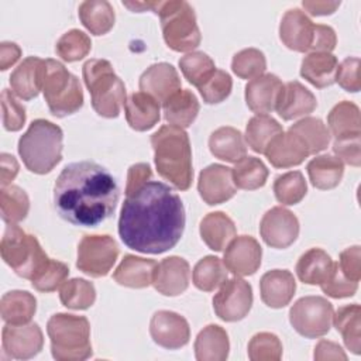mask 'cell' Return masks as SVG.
Wrapping results in <instances>:
<instances>
[{
    "mask_svg": "<svg viewBox=\"0 0 361 361\" xmlns=\"http://www.w3.org/2000/svg\"><path fill=\"white\" fill-rule=\"evenodd\" d=\"M185 228V207L172 188L149 180L126 196L118 217V234L131 250L162 254L173 248Z\"/></svg>",
    "mask_w": 361,
    "mask_h": 361,
    "instance_id": "1",
    "label": "cell"
},
{
    "mask_svg": "<svg viewBox=\"0 0 361 361\" xmlns=\"http://www.w3.org/2000/svg\"><path fill=\"white\" fill-rule=\"evenodd\" d=\"M120 196L114 176L93 161L66 165L55 180L54 206L58 214L82 227H96L109 219Z\"/></svg>",
    "mask_w": 361,
    "mask_h": 361,
    "instance_id": "2",
    "label": "cell"
},
{
    "mask_svg": "<svg viewBox=\"0 0 361 361\" xmlns=\"http://www.w3.org/2000/svg\"><path fill=\"white\" fill-rule=\"evenodd\" d=\"M151 145L158 173L178 190H188L193 180L188 133L176 126H162L151 135Z\"/></svg>",
    "mask_w": 361,
    "mask_h": 361,
    "instance_id": "3",
    "label": "cell"
},
{
    "mask_svg": "<svg viewBox=\"0 0 361 361\" xmlns=\"http://www.w3.org/2000/svg\"><path fill=\"white\" fill-rule=\"evenodd\" d=\"M62 128L45 118L34 120L18 140V154L34 173L51 172L62 159Z\"/></svg>",
    "mask_w": 361,
    "mask_h": 361,
    "instance_id": "4",
    "label": "cell"
},
{
    "mask_svg": "<svg viewBox=\"0 0 361 361\" xmlns=\"http://www.w3.org/2000/svg\"><path fill=\"white\" fill-rule=\"evenodd\" d=\"M85 85L94 111L106 118L120 114L126 103V86L106 59H89L82 68Z\"/></svg>",
    "mask_w": 361,
    "mask_h": 361,
    "instance_id": "5",
    "label": "cell"
},
{
    "mask_svg": "<svg viewBox=\"0 0 361 361\" xmlns=\"http://www.w3.org/2000/svg\"><path fill=\"white\" fill-rule=\"evenodd\" d=\"M52 357L58 361H82L92 355L90 324L85 316L56 313L47 323Z\"/></svg>",
    "mask_w": 361,
    "mask_h": 361,
    "instance_id": "6",
    "label": "cell"
},
{
    "mask_svg": "<svg viewBox=\"0 0 361 361\" xmlns=\"http://www.w3.org/2000/svg\"><path fill=\"white\" fill-rule=\"evenodd\" d=\"M151 10L159 16L166 45L176 52H192L202 35L192 6L185 0L152 1Z\"/></svg>",
    "mask_w": 361,
    "mask_h": 361,
    "instance_id": "7",
    "label": "cell"
},
{
    "mask_svg": "<svg viewBox=\"0 0 361 361\" xmlns=\"http://www.w3.org/2000/svg\"><path fill=\"white\" fill-rule=\"evenodd\" d=\"M3 261L21 278L32 281L49 262L38 240L17 224H7L1 244Z\"/></svg>",
    "mask_w": 361,
    "mask_h": 361,
    "instance_id": "8",
    "label": "cell"
},
{
    "mask_svg": "<svg viewBox=\"0 0 361 361\" xmlns=\"http://www.w3.org/2000/svg\"><path fill=\"white\" fill-rule=\"evenodd\" d=\"M42 92L49 111L56 117L73 114L83 106L79 79L56 59H45Z\"/></svg>",
    "mask_w": 361,
    "mask_h": 361,
    "instance_id": "9",
    "label": "cell"
},
{
    "mask_svg": "<svg viewBox=\"0 0 361 361\" xmlns=\"http://www.w3.org/2000/svg\"><path fill=\"white\" fill-rule=\"evenodd\" d=\"M333 305L323 296H303L289 310L292 327L306 338H317L330 331Z\"/></svg>",
    "mask_w": 361,
    "mask_h": 361,
    "instance_id": "10",
    "label": "cell"
},
{
    "mask_svg": "<svg viewBox=\"0 0 361 361\" xmlns=\"http://www.w3.org/2000/svg\"><path fill=\"white\" fill-rule=\"evenodd\" d=\"M118 257L116 240L107 234L85 235L78 245L76 267L83 274L100 278L109 274Z\"/></svg>",
    "mask_w": 361,
    "mask_h": 361,
    "instance_id": "11",
    "label": "cell"
},
{
    "mask_svg": "<svg viewBox=\"0 0 361 361\" xmlns=\"http://www.w3.org/2000/svg\"><path fill=\"white\" fill-rule=\"evenodd\" d=\"M252 306V288L238 276L226 279L213 298V309L219 319L224 322H238L244 319Z\"/></svg>",
    "mask_w": 361,
    "mask_h": 361,
    "instance_id": "12",
    "label": "cell"
},
{
    "mask_svg": "<svg viewBox=\"0 0 361 361\" xmlns=\"http://www.w3.org/2000/svg\"><path fill=\"white\" fill-rule=\"evenodd\" d=\"M259 234L264 243L272 248H288L299 235V220L282 206L271 207L261 219Z\"/></svg>",
    "mask_w": 361,
    "mask_h": 361,
    "instance_id": "13",
    "label": "cell"
},
{
    "mask_svg": "<svg viewBox=\"0 0 361 361\" xmlns=\"http://www.w3.org/2000/svg\"><path fill=\"white\" fill-rule=\"evenodd\" d=\"M1 345L11 358L28 360L42 350L44 336L37 323H7L1 331Z\"/></svg>",
    "mask_w": 361,
    "mask_h": 361,
    "instance_id": "14",
    "label": "cell"
},
{
    "mask_svg": "<svg viewBox=\"0 0 361 361\" xmlns=\"http://www.w3.org/2000/svg\"><path fill=\"white\" fill-rule=\"evenodd\" d=\"M149 334L158 345L178 350L189 343L190 327L188 320L171 310H158L149 322Z\"/></svg>",
    "mask_w": 361,
    "mask_h": 361,
    "instance_id": "15",
    "label": "cell"
},
{
    "mask_svg": "<svg viewBox=\"0 0 361 361\" xmlns=\"http://www.w3.org/2000/svg\"><path fill=\"white\" fill-rule=\"evenodd\" d=\"M197 190L203 202L209 206L227 202L237 192L231 168L221 164H212L206 166L199 173Z\"/></svg>",
    "mask_w": 361,
    "mask_h": 361,
    "instance_id": "16",
    "label": "cell"
},
{
    "mask_svg": "<svg viewBox=\"0 0 361 361\" xmlns=\"http://www.w3.org/2000/svg\"><path fill=\"white\" fill-rule=\"evenodd\" d=\"M262 258L259 243L251 235L234 237L224 250L223 262L235 276H248L258 271Z\"/></svg>",
    "mask_w": 361,
    "mask_h": 361,
    "instance_id": "17",
    "label": "cell"
},
{
    "mask_svg": "<svg viewBox=\"0 0 361 361\" xmlns=\"http://www.w3.org/2000/svg\"><path fill=\"white\" fill-rule=\"evenodd\" d=\"M190 281V267L182 257L172 255L164 258L155 269L152 285L164 296H178L183 293Z\"/></svg>",
    "mask_w": 361,
    "mask_h": 361,
    "instance_id": "18",
    "label": "cell"
},
{
    "mask_svg": "<svg viewBox=\"0 0 361 361\" xmlns=\"http://www.w3.org/2000/svg\"><path fill=\"white\" fill-rule=\"evenodd\" d=\"M138 85L141 92L148 93L159 103H165L182 86L178 71L168 62H158L147 68L140 76Z\"/></svg>",
    "mask_w": 361,
    "mask_h": 361,
    "instance_id": "19",
    "label": "cell"
},
{
    "mask_svg": "<svg viewBox=\"0 0 361 361\" xmlns=\"http://www.w3.org/2000/svg\"><path fill=\"white\" fill-rule=\"evenodd\" d=\"M283 83L274 73H262L245 86V103L257 114H267L276 109Z\"/></svg>",
    "mask_w": 361,
    "mask_h": 361,
    "instance_id": "20",
    "label": "cell"
},
{
    "mask_svg": "<svg viewBox=\"0 0 361 361\" xmlns=\"http://www.w3.org/2000/svg\"><path fill=\"white\" fill-rule=\"evenodd\" d=\"M314 24L300 8L288 10L279 24V38L289 49L309 52Z\"/></svg>",
    "mask_w": 361,
    "mask_h": 361,
    "instance_id": "21",
    "label": "cell"
},
{
    "mask_svg": "<svg viewBox=\"0 0 361 361\" xmlns=\"http://www.w3.org/2000/svg\"><path fill=\"white\" fill-rule=\"evenodd\" d=\"M265 157L275 168H290L300 165L310 154L305 144L292 131L276 134L264 151Z\"/></svg>",
    "mask_w": 361,
    "mask_h": 361,
    "instance_id": "22",
    "label": "cell"
},
{
    "mask_svg": "<svg viewBox=\"0 0 361 361\" xmlns=\"http://www.w3.org/2000/svg\"><path fill=\"white\" fill-rule=\"evenodd\" d=\"M45 61L38 56H27L10 75L11 90L23 100H31L42 90Z\"/></svg>",
    "mask_w": 361,
    "mask_h": 361,
    "instance_id": "23",
    "label": "cell"
},
{
    "mask_svg": "<svg viewBox=\"0 0 361 361\" xmlns=\"http://www.w3.org/2000/svg\"><path fill=\"white\" fill-rule=\"evenodd\" d=\"M296 290V281L288 269H272L262 275L259 292L262 302L272 307L281 309L289 305Z\"/></svg>",
    "mask_w": 361,
    "mask_h": 361,
    "instance_id": "24",
    "label": "cell"
},
{
    "mask_svg": "<svg viewBox=\"0 0 361 361\" xmlns=\"http://www.w3.org/2000/svg\"><path fill=\"white\" fill-rule=\"evenodd\" d=\"M316 106L314 94L300 82L293 80L283 85L275 110L283 120H295L310 114Z\"/></svg>",
    "mask_w": 361,
    "mask_h": 361,
    "instance_id": "25",
    "label": "cell"
},
{
    "mask_svg": "<svg viewBox=\"0 0 361 361\" xmlns=\"http://www.w3.org/2000/svg\"><path fill=\"white\" fill-rule=\"evenodd\" d=\"M128 126L135 131L151 130L161 118L159 102L144 92H135L124 103Z\"/></svg>",
    "mask_w": 361,
    "mask_h": 361,
    "instance_id": "26",
    "label": "cell"
},
{
    "mask_svg": "<svg viewBox=\"0 0 361 361\" xmlns=\"http://www.w3.org/2000/svg\"><path fill=\"white\" fill-rule=\"evenodd\" d=\"M157 265L154 259L127 254L113 272V279L121 286L142 289L152 285Z\"/></svg>",
    "mask_w": 361,
    "mask_h": 361,
    "instance_id": "27",
    "label": "cell"
},
{
    "mask_svg": "<svg viewBox=\"0 0 361 361\" xmlns=\"http://www.w3.org/2000/svg\"><path fill=\"white\" fill-rule=\"evenodd\" d=\"M200 237L213 251H224L230 241L235 237L234 221L223 212H212L200 221Z\"/></svg>",
    "mask_w": 361,
    "mask_h": 361,
    "instance_id": "28",
    "label": "cell"
},
{
    "mask_svg": "<svg viewBox=\"0 0 361 361\" xmlns=\"http://www.w3.org/2000/svg\"><path fill=\"white\" fill-rule=\"evenodd\" d=\"M338 61L331 52H310L300 63V76L314 87L323 89L336 82Z\"/></svg>",
    "mask_w": 361,
    "mask_h": 361,
    "instance_id": "29",
    "label": "cell"
},
{
    "mask_svg": "<svg viewBox=\"0 0 361 361\" xmlns=\"http://www.w3.org/2000/svg\"><path fill=\"white\" fill-rule=\"evenodd\" d=\"M228 350L227 331L217 324L203 327L195 340V357L197 361H224L228 357Z\"/></svg>",
    "mask_w": 361,
    "mask_h": 361,
    "instance_id": "30",
    "label": "cell"
},
{
    "mask_svg": "<svg viewBox=\"0 0 361 361\" xmlns=\"http://www.w3.org/2000/svg\"><path fill=\"white\" fill-rule=\"evenodd\" d=\"M210 152L226 162L235 164L247 155V145L240 130L234 127H220L210 134Z\"/></svg>",
    "mask_w": 361,
    "mask_h": 361,
    "instance_id": "31",
    "label": "cell"
},
{
    "mask_svg": "<svg viewBox=\"0 0 361 361\" xmlns=\"http://www.w3.org/2000/svg\"><path fill=\"white\" fill-rule=\"evenodd\" d=\"M333 267L334 262L324 250L310 248L300 255L295 271L300 282L307 285H320L329 278Z\"/></svg>",
    "mask_w": 361,
    "mask_h": 361,
    "instance_id": "32",
    "label": "cell"
},
{
    "mask_svg": "<svg viewBox=\"0 0 361 361\" xmlns=\"http://www.w3.org/2000/svg\"><path fill=\"white\" fill-rule=\"evenodd\" d=\"M164 106V117L171 126H176L180 128L189 127L197 117L200 104L195 93L188 89H180L175 94H172Z\"/></svg>",
    "mask_w": 361,
    "mask_h": 361,
    "instance_id": "33",
    "label": "cell"
},
{
    "mask_svg": "<svg viewBox=\"0 0 361 361\" xmlns=\"http://www.w3.org/2000/svg\"><path fill=\"white\" fill-rule=\"evenodd\" d=\"M37 310V299L28 290H10L1 296V319L8 324L30 323Z\"/></svg>",
    "mask_w": 361,
    "mask_h": 361,
    "instance_id": "34",
    "label": "cell"
},
{
    "mask_svg": "<svg viewBox=\"0 0 361 361\" xmlns=\"http://www.w3.org/2000/svg\"><path fill=\"white\" fill-rule=\"evenodd\" d=\"M79 18L93 35L107 34L116 21L113 6L106 0H86L79 6Z\"/></svg>",
    "mask_w": 361,
    "mask_h": 361,
    "instance_id": "35",
    "label": "cell"
},
{
    "mask_svg": "<svg viewBox=\"0 0 361 361\" xmlns=\"http://www.w3.org/2000/svg\"><path fill=\"white\" fill-rule=\"evenodd\" d=\"M336 330L341 334L345 347L353 354L361 353V307L357 303L345 305L333 313Z\"/></svg>",
    "mask_w": 361,
    "mask_h": 361,
    "instance_id": "36",
    "label": "cell"
},
{
    "mask_svg": "<svg viewBox=\"0 0 361 361\" xmlns=\"http://www.w3.org/2000/svg\"><path fill=\"white\" fill-rule=\"evenodd\" d=\"M329 131L336 140L361 135V116L357 104L348 100L337 103L327 116Z\"/></svg>",
    "mask_w": 361,
    "mask_h": 361,
    "instance_id": "37",
    "label": "cell"
},
{
    "mask_svg": "<svg viewBox=\"0 0 361 361\" xmlns=\"http://www.w3.org/2000/svg\"><path fill=\"white\" fill-rule=\"evenodd\" d=\"M306 169L312 185L320 190L336 188L344 175V164L329 154L313 158Z\"/></svg>",
    "mask_w": 361,
    "mask_h": 361,
    "instance_id": "38",
    "label": "cell"
},
{
    "mask_svg": "<svg viewBox=\"0 0 361 361\" xmlns=\"http://www.w3.org/2000/svg\"><path fill=\"white\" fill-rule=\"evenodd\" d=\"M289 131L299 137L310 155L326 149L330 142V131L317 117H303L292 124Z\"/></svg>",
    "mask_w": 361,
    "mask_h": 361,
    "instance_id": "39",
    "label": "cell"
},
{
    "mask_svg": "<svg viewBox=\"0 0 361 361\" xmlns=\"http://www.w3.org/2000/svg\"><path fill=\"white\" fill-rule=\"evenodd\" d=\"M192 279L197 289L203 292H213L226 282L227 268L219 257L207 255L195 265Z\"/></svg>",
    "mask_w": 361,
    "mask_h": 361,
    "instance_id": "40",
    "label": "cell"
},
{
    "mask_svg": "<svg viewBox=\"0 0 361 361\" xmlns=\"http://www.w3.org/2000/svg\"><path fill=\"white\" fill-rule=\"evenodd\" d=\"M282 131V126L274 117L268 114H257L248 120L245 140L252 151L264 154L269 141Z\"/></svg>",
    "mask_w": 361,
    "mask_h": 361,
    "instance_id": "41",
    "label": "cell"
},
{
    "mask_svg": "<svg viewBox=\"0 0 361 361\" xmlns=\"http://www.w3.org/2000/svg\"><path fill=\"white\" fill-rule=\"evenodd\" d=\"M233 179L237 188L244 190H255L265 185L268 169L265 164L255 157H244L235 162L231 169Z\"/></svg>",
    "mask_w": 361,
    "mask_h": 361,
    "instance_id": "42",
    "label": "cell"
},
{
    "mask_svg": "<svg viewBox=\"0 0 361 361\" xmlns=\"http://www.w3.org/2000/svg\"><path fill=\"white\" fill-rule=\"evenodd\" d=\"M62 305L73 310L89 309L96 300L94 285L83 278H72L65 281L59 289Z\"/></svg>",
    "mask_w": 361,
    "mask_h": 361,
    "instance_id": "43",
    "label": "cell"
},
{
    "mask_svg": "<svg viewBox=\"0 0 361 361\" xmlns=\"http://www.w3.org/2000/svg\"><path fill=\"white\" fill-rule=\"evenodd\" d=\"M0 210L1 219L7 224L23 221L30 210L28 195L17 185L3 186L0 192Z\"/></svg>",
    "mask_w": 361,
    "mask_h": 361,
    "instance_id": "44",
    "label": "cell"
},
{
    "mask_svg": "<svg viewBox=\"0 0 361 361\" xmlns=\"http://www.w3.org/2000/svg\"><path fill=\"white\" fill-rule=\"evenodd\" d=\"M307 192V183L300 171H290L276 176L274 182V193L279 203L292 206L299 203Z\"/></svg>",
    "mask_w": 361,
    "mask_h": 361,
    "instance_id": "45",
    "label": "cell"
},
{
    "mask_svg": "<svg viewBox=\"0 0 361 361\" xmlns=\"http://www.w3.org/2000/svg\"><path fill=\"white\" fill-rule=\"evenodd\" d=\"M179 68L183 76L188 79L189 83L196 86L197 89L214 73L216 65L213 59L202 52V51H192L179 59Z\"/></svg>",
    "mask_w": 361,
    "mask_h": 361,
    "instance_id": "46",
    "label": "cell"
},
{
    "mask_svg": "<svg viewBox=\"0 0 361 361\" xmlns=\"http://www.w3.org/2000/svg\"><path fill=\"white\" fill-rule=\"evenodd\" d=\"M92 48V41L89 35L78 28L65 32L55 45L56 55L65 62H76L83 59Z\"/></svg>",
    "mask_w": 361,
    "mask_h": 361,
    "instance_id": "47",
    "label": "cell"
},
{
    "mask_svg": "<svg viewBox=\"0 0 361 361\" xmlns=\"http://www.w3.org/2000/svg\"><path fill=\"white\" fill-rule=\"evenodd\" d=\"M231 69L241 79L258 78L267 69L265 55L257 48L241 49L233 56Z\"/></svg>",
    "mask_w": 361,
    "mask_h": 361,
    "instance_id": "48",
    "label": "cell"
},
{
    "mask_svg": "<svg viewBox=\"0 0 361 361\" xmlns=\"http://www.w3.org/2000/svg\"><path fill=\"white\" fill-rule=\"evenodd\" d=\"M248 357L251 361H279L282 343L274 333H257L248 343Z\"/></svg>",
    "mask_w": 361,
    "mask_h": 361,
    "instance_id": "49",
    "label": "cell"
},
{
    "mask_svg": "<svg viewBox=\"0 0 361 361\" xmlns=\"http://www.w3.org/2000/svg\"><path fill=\"white\" fill-rule=\"evenodd\" d=\"M233 80L231 76L221 69H216L214 73L199 87V93L204 103L217 104L228 97L231 93Z\"/></svg>",
    "mask_w": 361,
    "mask_h": 361,
    "instance_id": "50",
    "label": "cell"
},
{
    "mask_svg": "<svg viewBox=\"0 0 361 361\" xmlns=\"http://www.w3.org/2000/svg\"><path fill=\"white\" fill-rule=\"evenodd\" d=\"M68 275L69 268L66 264L56 259H49L47 267L31 281V285L39 292H54L62 286Z\"/></svg>",
    "mask_w": 361,
    "mask_h": 361,
    "instance_id": "51",
    "label": "cell"
},
{
    "mask_svg": "<svg viewBox=\"0 0 361 361\" xmlns=\"http://www.w3.org/2000/svg\"><path fill=\"white\" fill-rule=\"evenodd\" d=\"M320 288L323 293H326L330 298L341 299V298H350L353 296L358 289V282H354L348 279L340 269L338 264L334 262V267L329 275V278L320 283Z\"/></svg>",
    "mask_w": 361,
    "mask_h": 361,
    "instance_id": "52",
    "label": "cell"
},
{
    "mask_svg": "<svg viewBox=\"0 0 361 361\" xmlns=\"http://www.w3.org/2000/svg\"><path fill=\"white\" fill-rule=\"evenodd\" d=\"M3 126L7 131H18L25 123V107L16 99L14 93L8 89L1 92Z\"/></svg>",
    "mask_w": 361,
    "mask_h": 361,
    "instance_id": "53",
    "label": "cell"
},
{
    "mask_svg": "<svg viewBox=\"0 0 361 361\" xmlns=\"http://www.w3.org/2000/svg\"><path fill=\"white\" fill-rule=\"evenodd\" d=\"M336 82L347 92L357 93L361 89L360 80V59L358 58H345L337 66Z\"/></svg>",
    "mask_w": 361,
    "mask_h": 361,
    "instance_id": "54",
    "label": "cell"
},
{
    "mask_svg": "<svg viewBox=\"0 0 361 361\" xmlns=\"http://www.w3.org/2000/svg\"><path fill=\"white\" fill-rule=\"evenodd\" d=\"M361 135L345 137L334 140L333 151L336 157L344 164L351 166H360L361 164Z\"/></svg>",
    "mask_w": 361,
    "mask_h": 361,
    "instance_id": "55",
    "label": "cell"
},
{
    "mask_svg": "<svg viewBox=\"0 0 361 361\" xmlns=\"http://www.w3.org/2000/svg\"><path fill=\"white\" fill-rule=\"evenodd\" d=\"M338 267L341 272L351 281L360 282L361 279V248L360 245H353L341 251Z\"/></svg>",
    "mask_w": 361,
    "mask_h": 361,
    "instance_id": "56",
    "label": "cell"
},
{
    "mask_svg": "<svg viewBox=\"0 0 361 361\" xmlns=\"http://www.w3.org/2000/svg\"><path fill=\"white\" fill-rule=\"evenodd\" d=\"M337 37L336 31L330 25L314 24L313 39L309 52H331L336 48Z\"/></svg>",
    "mask_w": 361,
    "mask_h": 361,
    "instance_id": "57",
    "label": "cell"
},
{
    "mask_svg": "<svg viewBox=\"0 0 361 361\" xmlns=\"http://www.w3.org/2000/svg\"><path fill=\"white\" fill-rule=\"evenodd\" d=\"M152 178L151 166L145 162L134 164L128 168L127 172V185H126V196H130L135 193L138 189H141L145 183H148Z\"/></svg>",
    "mask_w": 361,
    "mask_h": 361,
    "instance_id": "58",
    "label": "cell"
},
{
    "mask_svg": "<svg viewBox=\"0 0 361 361\" xmlns=\"http://www.w3.org/2000/svg\"><path fill=\"white\" fill-rule=\"evenodd\" d=\"M313 357L317 361H326V360H343V361H345L347 360V354L344 353L341 345H338L334 341H329V340H320L316 344Z\"/></svg>",
    "mask_w": 361,
    "mask_h": 361,
    "instance_id": "59",
    "label": "cell"
},
{
    "mask_svg": "<svg viewBox=\"0 0 361 361\" xmlns=\"http://www.w3.org/2000/svg\"><path fill=\"white\" fill-rule=\"evenodd\" d=\"M0 164H1V172H0V183L3 186H8L11 180L17 176L18 173V162L17 159L7 152H3L0 155Z\"/></svg>",
    "mask_w": 361,
    "mask_h": 361,
    "instance_id": "60",
    "label": "cell"
},
{
    "mask_svg": "<svg viewBox=\"0 0 361 361\" xmlns=\"http://www.w3.org/2000/svg\"><path fill=\"white\" fill-rule=\"evenodd\" d=\"M21 56V48L16 42L4 41L0 44V69L6 71L13 66Z\"/></svg>",
    "mask_w": 361,
    "mask_h": 361,
    "instance_id": "61",
    "label": "cell"
},
{
    "mask_svg": "<svg viewBox=\"0 0 361 361\" xmlns=\"http://www.w3.org/2000/svg\"><path fill=\"white\" fill-rule=\"evenodd\" d=\"M302 6L312 16H327V14H333L340 7V1L305 0Z\"/></svg>",
    "mask_w": 361,
    "mask_h": 361,
    "instance_id": "62",
    "label": "cell"
}]
</instances>
